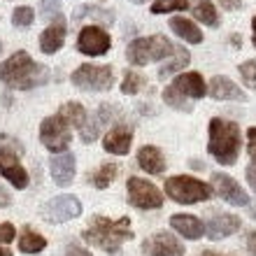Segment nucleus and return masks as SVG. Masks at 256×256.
Masks as SVG:
<instances>
[{
	"label": "nucleus",
	"instance_id": "obj_1",
	"mask_svg": "<svg viewBox=\"0 0 256 256\" xmlns=\"http://www.w3.org/2000/svg\"><path fill=\"white\" fill-rule=\"evenodd\" d=\"M133 238V230H130V222L128 216L124 219H108V216H94L88 228L84 230V240L100 250L110 252V254H119L122 244L126 240Z\"/></svg>",
	"mask_w": 256,
	"mask_h": 256
},
{
	"label": "nucleus",
	"instance_id": "obj_2",
	"mask_svg": "<svg viewBox=\"0 0 256 256\" xmlns=\"http://www.w3.org/2000/svg\"><path fill=\"white\" fill-rule=\"evenodd\" d=\"M49 77L47 68L33 63L26 52H16L12 58L0 63V82H5L12 88H33L44 84Z\"/></svg>",
	"mask_w": 256,
	"mask_h": 256
},
{
	"label": "nucleus",
	"instance_id": "obj_3",
	"mask_svg": "<svg viewBox=\"0 0 256 256\" xmlns=\"http://www.w3.org/2000/svg\"><path fill=\"white\" fill-rule=\"evenodd\" d=\"M210 154L222 166H233L240 152V128L238 124L226 119H212L210 122Z\"/></svg>",
	"mask_w": 256,
	"mask_h": 256
},
{
	"label": "nucleus",
	"instance_id": "obj_4",
	"mask_svg": "<svg viewBox=\"0 0 256 256\" xmlns=\"http://www.w3.org/2000/svg\"><path fill=\"white\" fill-rule=\"evenodd\" d=\"M168 54H175V47L170 44L163 35H152V38H138L128 44V61L133 66H147L152 61L166 58Z\"/></svg>",
	"mask_w": 256,
	"mask_h": 256
},
{
	"label": "nucleus",
	"instance_id": "obj_5",
	"mask_svg": "<svg viewBox=\"0 0 256 256\" xmlns=\"http://www.w3.org/2000/svg\"><path fill=\"white\" fill-rule=\"evenodd\" d=\"M166 194H168L172 200L184 202V205H191V202L208 200L210 196H212V189H210L205 182H200V180L180 175V177H170V180H166Z\"/></svg>",
	"mask_w": 256,
	"mask_h": 256
},
{
	"label": "nucleus",
	"instance_id": "obj_6",
	"mask_svg": "<svg viewBox=\"0 0 256 256\" xmlns=\"http://www.w3.org/2000/svg\"><path fill=\"white\" fill-rule=\"evenodd\" d=\"M72 84L84 91H108L114 84L112 70L108 66H91L84 63L72 72Z\"/></svg>",
	"mask_w": 256,
	"mask_h": 256
},
{
	"label": "nucleus",
	"instance_id": "obj_7",
	"mask_svg": "<svg viewBox=\"0 0 256 256\" xmlns=\"http://www.w3.org/2000/svg\"><path fill=\"white\" fill-rule=\"evenodd\" d=\"M40 140L52 152H66L70 144V124L61 114L49 116L40 126Z\"/></svg>",
	"mask_w": 256,
	"mask_h": 256
},
{
	"label": "nucleus",
	"instance_id": "obj_8",
	"mask_svg": "<svg viewBox=\"0 0 256 256\" xmlns=\"http://www.w3.org/2000/svg\"><path fill=\"white\" fill-rule=\"evenodd\" d=\"M128 202L138 210H156L163 205V194L147 180L130 177L128 180Z\"/></svg>",
	"mask_w": 256,
	"mask_h": 256
},
{
	"label": "nucleus",
	"instance_id": "obj_9",
	"mask_svg": "<svg viewBox=\"0 0 256 256\" xmlns=\"http://www.w3.org/2000/svg\"><path fill=\"white\" fill-rule=\"evenodd\" d=\"M82 214V205L74 196H56L54 200H49L42 210V216L52 224H63L68 219Z\"/></svg>",
	"mask_w": 256,
	"mask_h": 256
},
{
	"label": "nucleus",
	"instance_id": "obj_10",
	"mask_svg": "<svg viewBox=\"0 0 256 256\" xmlns=\"http://www.w3.org/2000/svg\"><path fill=\"white\" fill-rule=\"evenodd\" d=\"M144 256H184V244L170 233H154V236L142 242Z\"/></svg>",
	"mask_w": 256,
	"mask_h": 256
},
{
	"label": "nucleus",
	"instance_id": "obj_11",
	"mask_svg": "<svg viewBox=\"0 0 256 256\" xmlns=\"http://www.w3.org/2000/svg\"><path fill=\"white\" fill-rule=\"evenodd\" d=\"M0 175L7 177L16 189H26L28 186V172L24 170V166L19 163L16 154L12 149H7L0 144Z\"/></svg>",
	"mask_w": 256,
	"mask_h": 256
},
{
	"label": "nucleus",
	"instance_id": "obj_12",
	"mask_svg": "<svg viewBox=\"0 0 256 256\" xmlns=\"http://www.w3.org/2000/svg\"><path fill=\"white\" fill-rule=\"evenodd\" d=\"M77 47H80L82 54L86 56H100L110 49V35L98 26H86L80 33Z\"/></svg>",
	"mask_w": 256,
	"mask_h": 256
},
{
	"label": "nucleus",
	"instance_id": "obj_13",
	"mask_svg": "<svg viewBox=\"0 0 256 256\" xmlns=\"http://www.w3.org/2000/svg\"><path fill=\"white\" fill-rule=\"evenodd\" d=\"M212 186H214L216 194L222 196L226 202H230V205H250V198L240 189V184H238L236 180H230L228 175H224V172H214V175H212Z\"/></svg>",
	"mask_w": 256,
	"mask_h": 256
},
{
	"label": "nucleus",
	"instance_id": "obj_14",
	"mask_svg": "<svg viewBox=\"0 0 256 256\" xmlns=\"http://www.w3.org/2000/svg\"><path fill=\"white\" fill-rule=\"evenodd\" d=\"M49 168H52V177H54V182L58 186H68V184L72 182L74 177V156L70 152H58L56 156H52V161H49Z\"/></svg>",
	"mask_w": 256,
	"mask_h": 256
},
{
	"label": "nucleus",
	"instance_id": "obj_15",
	"mask_svg": "<svg viewBox=\"0 0 256 256\" xmlns=\"http://www.w3.org/2000/svg\"><path fill=\"white\" fill-rule=\"evenodd\" d=\"M66 19L63 16H56L54 24H49L47 30L40 35V49L44 54H56L58 49L63 47V42H66Z\"/></svg>",
	"mask_w": 256,
	"mask_h": 256
},
{
	"label": "nucleus",
	"instance_id": "obj_16",
	"mask_svg": "<svg viewBox=\"0 0 256 256\" xmlns=\"http://www.w3.org/2000/svg\"><path fill=\"white\" fill-rule=\"evenodd\" d=\"M240 228V219L236 214H214L208 222L205 230L212 240H222V238H228L230 233H236Z\"/></svg>",
	"mask_w": 256,
	"mask_h": 256
},
{
	"label": "nucleus",
	"instance_id": "obj_17",
	"mask_svg": "<svg viewBox=\"0 0 256 256\" xmlns=\"http://www.w3.org/2000/svg\"><path fill=\"white\" fill-rule=\"evenodd\" d=\"M138 163H140L142 170H147L152 175H161L163 170H166V158H163L161 149L152 147V144H144L138 152Z\"/></svg>",
	"mask_w": 256,
	"mask_h": 256
},
{
	"label": "nucleus",
	"instance_id": "obj_18",
	"mask_svg": "<svg viewBox=\"0 0 256 256\" xmlns=\"http://www.w3.org/2000/svg\"><path fill=\"white\" fill-rule=\"evenodd\" d=\"M172 86H175L180 94L186 96V98H191V100H196V98H202V96H205V82H202V77L198 72L180 74Z\"/></svg>",
	"mask_w": 256,
	"mask_h": 256
},
{
	"label": "nucleus",
	"instance_id": "obj_19",
	"mask_svg": "<svg viewBox=\"0 0 256 256\" xmlns=\"http://www.w3.org/2000/svg\"><path fill=\"white\" fill-rule=\"evenodd\" d=\"M170 226L180 233V236L189 238V240H198V238L205 233V226H202L200 219H196L191 214H175L170 219Z\"/></svg>",
	"mask_w": 256,
	"mask_h": 256
},
{
	"label": "nucleus",
	"instance_id": "obj_20",
	"mask_svg": "<svg viewBox=\"0 0 256 256\" xmlns=\"http://www.w3.org/2000/svg\"><path fill=\"white\" fill-rule=\"evenodd\" d=\"M130 142H133V133H130V128H126V126H116L105 135V149L112 152V154H119V156L128 154Z\"/></svg>",
	"mask_w": 256,
	"mask_h": 256
},
{
	"label": "nucleus",
	"instance_id": "obj_21",
	"mask_svg": "<svg viewBox=\"0 0 256 256\" xmlns=\"http://www.w3.org/2000/svg\"><path fill=\"white\" fill-rule=\"evenodd\" d=\"M210 96L216 100H244V94L228 77H214L210 84Z\"/></svg>",
	"mask_w": 256,
	"mask_h": 256
},
{
	"label": "nucleus",
	"instance_id": "obj_22",
	"mask_svg": "<svg viewBox=\"0 0 256 256\" xmlns=\"http://www.w3.org/2000/svg\"><path fill=\"white\" fill-rule=\"evenodd\" d=\"M170 28L175 30V35H180L182 40L191 42V44H198V42H202L200 28L196 26L194 21L184 19V16H175V19H170Z\"/></svg>",
	"mask_w": 256,
	"mask_h": 256
},
{
	"label": "nucleus",
	"instance_id": "obj_23",
	"mask_svg": "<svg viewBox=\"0 0 256 256\" xmlns=\"http://www.w3.org/2000/svg\"><path fill=\"white\" fill-rule=\"evenodd\" d=\"M44 247H47V240H44L40 233H35V230H30V228H26L21 233L19 250L24 252V254H38V252H42Z\"/></svg>",
	"mask_w": 256,
	"mask_h": 256
},
{
	"label": "nucleus",
	"instance_id": "obj_24",
	"mask_svg": "<svg viewBox=\"0 0 256 256\" xmlns=\"http://www.w3.org/2000/svg\"><path fill=\"white\" fill-rule=\"evenodd\" d=\"M58 114H61L70 126H77V128H82L84 124H86V119H88L86 110L82 108L80 102H66V105L58 110Z\"/></svg>",
	"mask_w": 256,
	"mask_h": 256
},
{
	"label": "nucleus",
	"instance_id": "obj_25",
	"mask_svg": "<svg viewBox=\"0 0 256 256\" xmlns=\"http://www.w3.org/2000/svg\"><path fill=\"white\" fill-rule=\"evenodd\" d=\"M189 61H191L189 52H184V49H175V56H172L168 63H163L161 70H158V74H161V77H168V74H172V72H177V70L186 68L189 66Z\"/></svg>",
	"mask_w": 256,
	"mask_h": 256
},
{
	"label": "nucleus",
	"instance_id": "obj_26",
	"mask_svg": "<svg viewBox=\"0 0 256 256\" xmlns=\"http://www.w3.org/2000/svg\"><path fill=\"white\" fill-rule=\"evenodd\" d=\"M114 177H116V166L105 163V166H100V168L91 175V182H94L96 189H108L110 182H114Z\"/></svg>",
	"mask_w": 256,
	"mask_h": 256
},
{
	"label": "nucleus",
	"instance_id": "obj_27",
	"mask_svg": "<svg viewBox=\"0 0 256 256\" xmlns=\"http://www.w3.org/2000/svg\"><path fill=\"white\" fill-rule=\"evenodd\" d=\"M194 16L198 21H202V24L212 26V28L219 24V21H216V10H214V5H212V0H200V2L194 7Z\"/></svg>",
	"mask_w": 256,
	"mask_h": 256
},
{
	"label": "nucleus",
	"instance_id": "obj_28",
	"mask_svg": "<svg viewBox=\"0 0 256 256\" xmlns=\"http://www.w3.org/2000/svg\"><path fill=\"white\" fill-rule=\"evenodd\" d=\"M163 100L168 102L170 108H175V110H182V112H191V100H186V96L180 94L175 86H168L166 91H163Z\"/></svg>",
	"mask_w": 256,
	"mask_h": 256
},
{
	"label": "nucleus",
	"instance_id": "obj_29",
	"mask_svg": "<svg viewBox=\"0 0 256 256\" xmlns=\"http://www.w3.org/2000/svg\"><path fill=\"white\" fill-rule=\"evenodd\" d=\"M186 7H189L186 0H154L152 12L163 14V12H175V10H186Z\"/></svg>",
	"mask_w": 256,
	"mask_h": 256
},
{
	"label": "nucleus",
	"instance_id": "obj_30",
	"mask_svg": "<svg viewBox=\"0 0 256 256\" xmlns=\"http://www.w3.org/2000/svg\"><path fill=\"white\" fill-rule=\"evenodd\" d=\"M33 10L30 7H16L12 14V19H14V26H21V28H26L33 24Z\"/></svg>",
	"mask_w": 256,
	"mask_h": 256
},
{
	"label": "nucleus",
	"instance_id": "obj_31",
	"mask_svg": "<svg viewBox=\"0 0 256 256\" xmlns=\"http://www.w3.org/2000/svg\"><path fill=\"white\" fill-rule=\"evenodd\" d=\"M142 86V77L140 74H135V72H126V77H124V84H122V91L128 96H133L138 94Z\"/></svg>",
	"mask_w": 256,
	"mask_h": 256
},
{
	"label": "nucleus",
	"instance_id": "obj_32",
	"mask_svg": "<svg viewBox=\"0 0 256 256\" xmlns=\"http://www.w3.org/2000/svg\"><path fill=\"white\" fill-rule=\"evenodd\" d=\"M240 77L250 88H256V61H247L240 66Z\"/></svg>",
	"mask_w": 256,
	"mask_h": 256
},
{
	"label": "nucleus",
	"instance_id": "obj_33",
	"mask_svg": "<svg viewBox=\"0 0 256 256\" xmlns=\"http://www.w3.org/2000/svg\"><path fill=\"white\" fill-rule=\"evenodd\" d=\"M84 14H94V16L102 19V24H112V12H102V10H96V7H80L74 12V19H82Z\"/></svg>",
	"mask_w": 256,
	"mask_h": 256
},
{
	"label": "nucleus",
	"instance_id": "obj_34",
	"mask_svg": "<svg viewBox=\"0 0 256 256\" xmlns=\"http://www.w3.org/2000/svg\"><path fill=\"white\" fill-rule=\"evenodd\" d=\"M58 10H61V0H42V14L47 19H52Z\"/></svg>",
	"mask_w": 256,
	"mask_h": 256
},
{
	"label": "nucleus",
	"instance_id": "obj_35",
	"mask_svg": "<svg viewBox=\"0 0 256 256\" xmlns=\"http://www.w3.org/2000/svg\"><path fill=\"white\" fill-rule=\"evenodd\" d=\"M14 226L12 224H0V242H12L14 240Z\"/></svg>",
	"mask_w": 256,
	"mask_h": 256
},
{
	"label": "nucleus",
	"instance_id": "obj_36",
	"mask_svg": "<svg viewBox=\"0 0 256 256\" xmlns=\"http://www.w3.org/2000/svg\"><path fill=\"white\" fill-rule=\"evenodd\" d=\"M66 256H91V252L84 250V247H80V244H68Z\"/></svg>",
	"mask_w": 256,
	"mask_h": 256
},
{
	"label": "nucleus",
	"instance_id": "obj_37",
	"mask_svg": "<svg viewBox=\"0 0 256 256\" xmlns=\"http://www.w3.org/2000/svg\"><path fill=\"white\" fill-rule=\"evenodd\" d=\"M247 140H250V156H252V163H256V128H250V133H247Z\"/></svg>",
	"mask_w": 256,
	"mask_h": 256
},
{
	"label": "nucleus",
	"instance_id": "obj_38",
	"mask_svg": "<svg viewBox=\"0 0 256 256\" xmlns=\"http://www.w3.org/2000/svg\"><path fill=\"white\" fill-rule=\"evenodd\" d=\"M247 180H250L252 189L256 191V163H254V166H250V168H247Z\"/></svg>",
	"mask_w": 256,
	"mask_h": 256
},
{
	"label": "nucleus",
	"instance_id": "obj_39",
	"mask_svg": "<svg viewBox=\"0 0 256 256\" xmlns=\"http://www.w3.org/2000/svg\"><path fill=\"white\" fill-rule=\"evenodd\" d=\"M247 250L252 256H256V233H250V238H247Z\"/></svg>",
	"mask_w": 256,
	"mask_h": 256
},
{
	"label": "nucleus",
	"instance_id": "obj_40",
	"mask_svg": "<svg viewBox=\"0 0 256 256\" xmlns=\"http://www.w3.org/2000/svg\"><path fill=\"white\" fill-rule=\"evenodd\" d=\"M10 205V196H7V191L0 186V208H7Z\"/></svg>",
	"mask_w": 256,
	"mask_h": 256
},
{
	"label": "nucleus",
	"instance_id": "obj_41",
	"mask_svg": "<svg viewBox=\"0 0 256 256\" xmlns=\"http://www.w3.org/2000/svg\"><path fill=\"white\" fill-rule=\"evenodd\" d=\"M219 2H222L226 10H238V7H240V2H238V0H219Z\"/></svg>",
	"mask_w": 256,
	"mask_h": 256
},
{
	"label": "nucleus",
	"instance_id": "obj_42",
	"mask_svg": "<svg viewBox=\"0 0 256 256\" xmlns=\"http://www.w3.org/2000/svg\"><path fill=\"white\" fill-rule=\"evenodd\" d=\"M0 256H12V252H10V250H2V247H0Z\"/></svg>",
	"mask_w": 256,
	"mask_h": 256
},
{
	"label": "nucleus",
	"instance_id": "obj_43",
	"mask_svg": "<svg viewBox=\"0 0 256 256\" xmlns=\"http://www.w3.org/2000/svg\"><path fill=\"white\" fill-rule=\"evenodd\" d=\"M252 28H254V47H256V16H254V21H252Z\"/></svg>",
	"mask_w": 256,
	"mask_h": 256
},
{
	"label": "nucleus",
	"instance_id": "obj_44",
	"mask_svg": "<svg viewBox=\"0 0 256 256\" xmlns=\"http://www.w3.org/2000/svg\"><path fill=\"white\" fill-rule=\"evenodd\" d=\"M200 256H219V254H214V252H202Z\"/></svg>",
	"mask_w": 256,
	"mask_h": 256
},
{
	"label": "nucleus",
	"instance_id": "obj_45",
	"mask_svg": "<svg viewBox=\"0 0 256 256\" xmlns=\"http://www.w3.org/2000/svg\"><path fill=\"white\" fill-rule=\"evenodd\" d=\"M252 216H256V205H254V210H252Z\"/></svg>",
	"mask_w": 256,
	"mask_h": 256
},
{
	"label": "nucleus",
	"instance_id": "obj_46",
	"mask_svg": "<svg viewBox=\"0 0 256 256\" xmlns=\"http://www.w3.org/2000/svg\"><path fill=\"white\" fill-rule=\"evenodd\" d=\"M0 49H2V44H0Z\"/></svg>",
	"mask_w": 256,
	"mask_h": 256
}]
</instances>
